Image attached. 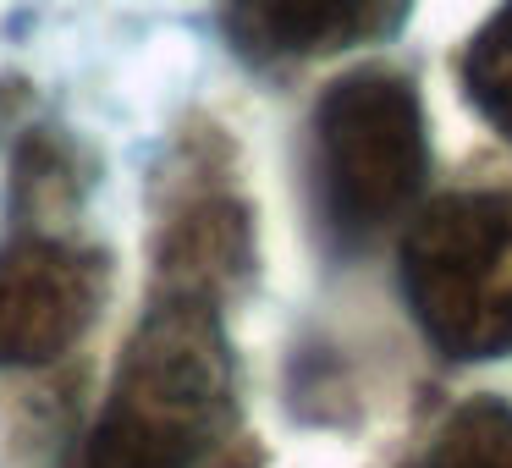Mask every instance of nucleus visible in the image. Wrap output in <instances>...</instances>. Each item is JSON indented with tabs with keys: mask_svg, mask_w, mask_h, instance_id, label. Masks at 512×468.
<instances>
[{
	"mask_svg": "<svg viewBox=\"0 0 512 468\" xmlns=\"http://www.w3.org/2000/svg\"><path fill=\"white\" fill-rule=\"evenodd\" d=\"M232 419L215 298L166 292L138 325L78 468H199Z\"/></svg>",
	"mask_w": 512,
	"mask_h": 468,
	"instance_id": "obj_1",
	"label": "nucleus"
},
{
	"mask_svg": "<svg viewBox=\"0 0 512 468\" xmlns=\"http://www.w3.org/2000/svg\"><path fill=\"white\" fill-rule=\"evenodd\" d=\"M402 292L452 358L512 353V193H463L419 215Z\"/></svg>",
	"mask_w": 512,
	"mask_h": 468,
	"instance_id": "obj_2",
	"label": "nucleus"
},
{
	"mask_svg": "<svg viewBox=\"0 0 512 468\" xmlns=\"http://www.w3.org/2000/svg\"><path fill=\"white\" fill-rule=\"evenodd\" d=\"M424 116L413 83L391 72H353L314 116L320 210L342 237H369L413 204L424 182Z\"/></svg>",
	"mask_w": 512,
	"mask_h": 468,
	"instance_id": "obj_3",
	"label": "nucleus"
},
{
	"mask_svg": "<svg viewBox=\"0 0 512 468\" xmlns=\"http://www.w3.org/2000/svg\"><path fill=\"white\" fill-rule=\"evenodd\" d=\"M105 298V259L72 243L23 237L0 248V364L61 358Z\"/></svg>",
	"mask_w": 512,
	"mask_h": 468,
	"instance_id": "obj_4",
	"label": "nucleus"
},
{
	"mask_svg": "<svg viewBox=\"0 0 512 468\" xmlns=\"http://www.w3.org/2000/svg\"><path fill=\"white\" fill-rule=\"evenodd\" d=\"M243 56H314L386 34L408 0H215Z\"/></svg>",
	"mask_w": 512,
	"mask_h": 468,
	"instance_id": "obj_5",
	"label": "nucleus"
},
{
	"mask_svg": "<svg viewBox=\"0 0 512 468\" xmlns=\"http://www.w3.org/2000/svg\"><path fill=\"white\" fill-rule=\"evenodd\" d=\"M463 83H468V100L479 105V116L512 144V0L474 39V50L463 61Z\"/></svg>",
	"mask_w": 512,
	"mask_h": 468,
	"instance_id": "obj_6",
	"label": "nucleus"
},
{
	"mask_svg": "<svg viewBox=\"0 0 512 468\" xmlns=\"http://www.w3.org/2000/svg\"><path fill=\"white\" fill-rule=\"evenodd\" d=\"M435 468H512V408L507 402H468L446 419L435 441Z\"/></svg>",
	"mask_w": 512,
	"mask_h": 468,
	"instance_id": "obj_7",
	"label": "nucleus"
}]
</instances>
